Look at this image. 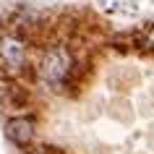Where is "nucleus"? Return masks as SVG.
<instances>
[{
  "label": "nucleus",
  "mask_w": 154,
  "mask_h": 154,
  "mask_svg": "<svg viewBox=\"0 0 154 154\" xmlns=\"http://www.w3.org/2000/svg\"><path fill=\"white\" fill-rule=\"evenodd\" d=\"M73 68H76V63H73V55L68 47H50L42 55L39 79L52 91H60L65 86V81H68V76L73 73Z\"/></svg>",
  "instance_id": "1"
},
{
  "label": "nucleus",
  "mask_w": 154,
  "mask_h": 154,
  "mask_svg": "<svg viewBox=\"0 0 154 154\" xmlns=\"http://www.w3.org/2000/svg\"><path fill=\"white\" fill-rule=\"evenodd\" d=\"M0 63L5 65L8 73H24L26 68V45L16 34H3L0 37Z\"/></svg>",
  "instance_id": "2"
},
{
  "label": "nucleus",
  "mask_w": 154,
  "mask_h": 154,
  "mask_svg": "<svg viewBox=\"0 0 154 154\" xmlns=\"http://www.w3.org/2000/svg\"><path fill=\"white\" fill-rule=\"evenodd\" d=\"M34 133H37V128H34L32 118H11L5 123V136L18 146H29L34 141Z\"/></svg>",
  "instance_id": "3"
},
{
  "label": "nucleus",
  "mask_w": 154,
  "mask_h": 154,
  "mask_svg": "<svg viewBox=\"0 0 154 154\" xmlns=\"http://www.w3.org/2000/svg\"><path fill=\"white\" fill-rule=\"evenodd\" d=\"M144 47H149V50H154V26L146 32V37H144Z\"/></svg>",
  "instance_id": "4"
},
{
  "label": "nucleus",
  "mask_w": 154,
  "mask_h": 154,
  "mask_svg": "<svg viewBox=\"0 0 154 154\" xmlns=\"http://www.w3.org/2000/svg\"><path fill=\"white\" fill-rule=\"evenodd\" d=\"M29 154H47V149H34V152H29Z\"/></svg>",
  "instance_id": "5"
}]
</instances>
